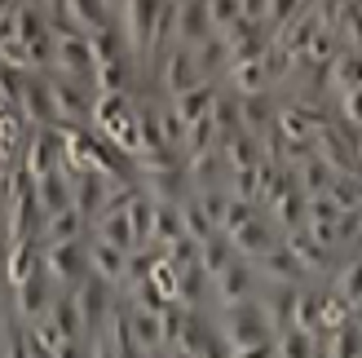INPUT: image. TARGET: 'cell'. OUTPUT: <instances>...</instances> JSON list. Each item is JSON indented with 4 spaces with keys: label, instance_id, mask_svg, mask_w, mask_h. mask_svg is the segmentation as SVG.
<instances>
[{
    "label": "cell",
    "instance_id": "1",
    "mask_svg": "<svg viewBox=\"0 0 362 358\" xmlns=\"http://www.w3.org/2000/svg\"><path fill=\"white\" fill-rule=\"evenodd\" d=\"M208 314H212V328H216V336H221L226 350L274 341V328H269V318L261 314L257 301H247V306H230V310H208Z\"/></svg>",
    "mask_w": 362,
    "mask_h": 358
},
{
    "label": "cell",
    "instance_id": "2",
    "mask_svg": "<svg viewBox=\"0 0 362 358\" xmlns=\"http://www.w3.org/2000/svg\"><path fill=\"white\" fill-rule=\"evenodd\" d=\"M49 76H66V80L93 84V76H98L93 40L80 35V31H71V27H53V71H49Z\"/></svg>",
    "mask_w": 362,
    "mask_h": 358
},
{
    "label": "cell",
    "instance_id": "3",
    "mask_svg": "<svg viewBox=\"0 0 362 358\" xmlns=\"http://www.w3.org/2000/svg\"><path fill=\"white\" fill-rule=\"evenodd\" d=\"M49 93H53V115L58 129H93V106H98V88L66 80V76H49Z\"/></svg>",
    "mask_w": 362,
    "mask_h": 358
},
{
    "label": "cell",
    "instance_id": "4",
    "mask_svg": "<svg viewBox=\"0 0 362 358\" xmlns=\"http://www.w3.org/2000/svg\"><path fill=\"white\" fill-rule=\"evenodd\" d=\"M257 292H261V275H257V265L243 261V257H234L226 270L208 283V310L247 306V301H257Z\"/></svg>",
    "mask_w": 362,
    "mask_h": 358
},
{
    "label": "cell",
    "instance_id": "5",
    "mask_svg": "<svg viewBox=\"0 0 362 358\" xmlns=\"http://www.w3.org/2000/svg\"><path fill=\"white\" fill-rule=\"evenodd\" d=\"M194 84H208V80H199L194 49H181V45H173L164 58H159V67L151 71V93H159V98H177Z\"/></svg>",
    "mask_w": 362,
    "mask_h": 358
},
{
    "label": "cell",
    "instance_id": "6",
    "mask_svg": "<svg viewBox=\"0 0 362 358\" xmlns=\"http://www.w3.org/2000/svg\"><path fill=\"white\" fill-rule=\"evenodd\" d=\"M45 275L53 279L58 292H76L80 283L88 279V243H49L45 248Z\"/></svg>",
    "mask_w": 362,
    "mask_h": 358
},
{
    "label": "cell",
    "instance_id": "7",
    "mask_svg": "<svg viewBox=\"0 0 362 358\" xmlns=\"http://www.w3.org/2000/svg\"><path fill=\"white\" fill-rule=\"evenodd\" d=\"M23 168L40 182V177L66 168V133L62 129H31L27 151H23Z\"/></svg>",
    "mask_w": 362,
    "mask_h": 358
},
{
    "label": "cell",
    "instance_id": "8",
    "mask_svg": "<svg viewBox=\"0 0 362 358\" xmlns=\"http://www.w3.org/2000/svg\"><path fill=\"white\" fill-rule=\"evenodd\" d=\"M76 306H80V318H84V332H106V323H111V314L119 310V292L111 288V283H102L98 275H88L80 288H76Z\"/></svg>",
    "mask_w": 362,
    "mask_h": 358
},
{
    "label": "cell",
    "instance_id": "9",
    "mask_svg": "<svg viewBox=\"0 0 362 358\" xmlns=\"http://www.w3.org/2000/svg\"><path fill=\"white\" fill-rule=\"evenodd\" d=\"M9 292V310L23 318V323H35V318H45L53 310V296H58V288H53V279L40 270L31 275L27 283H18V288H5Z\"/></svg>",
    "mask_w": 362,
    "mask_h": 358
},
{
    "label": "cell",
    "instance_id": "10",
    "mask_svg": "<svg viewBox=\"0 0 362 358\" xmlns=\"http://www.w3.org/2000/svg\"><path fill=\"white\" fill-rule=\"evenodd\" d=\"M18 111L31 129H58V115H53V93H49V76L40 71H27L23 88H18Z\"/></svg>",
    "mask_w": 362,
    "mask_h": 358
},
{
    "label": "cell",
    "instance_id": "11",
    "mask_svg": "<svg viewBox=\"0 0 362 358\" xmlns=\"http://www.w3.org/2000/svg\"><path fill=\"white\" fill-rule=\"evenodd\" d=\"M230 243H234V257H243V261H261L265 253H274V248L283 243V230L265 217V212H257L247 226H239L230 235Z\"/></svg>",
    "mask_w": 362,
    "mask_h": 358
},
{
    "label": "cell",
    "instance_id": "12",
    "mask_svg": "<svg viewBox=\"0 0 362 358\" xmlns=\"http://www.w3.org/2000/svg\"><path fill=\"white\" fill-rule=\"evenodd\" d=\"M283 243L296 253V261L305 265V275H310L314 283H327V279H332V270H336V261H340V257L332 253V248H322L305 226H300V230H287Z\"/></svg>",
    "mask_w": 362,
    "mask_h": 358
},
{
    "label": "cell",
    "instance_id": "13",
    "mask_svg": "<svg viewBox=\"0 0 362 358\" xmlns=\"http://www.w3.org/2000/svg\"><path fill=\"white\" fill-rule=\"evenodd\" d=\"M212 35L208 23V0H177V18H173V45L181 49H199Z\"/></svg>",
    "mask_w": 362,
    "mask_h": 358
},
{
    "label": "cell",
    "instance_id": "14",
    "mask_svg": "<svg viewBox=\"0 0 362 358\" xmlns=\"http://www.w3.org/2000/svg\"><path fill=\"white\" fill-rule=\"evenodd\" d=\"M88 275H98L102 283H111L115 292H124V283H129V253L124 248H111V243H102L88 235Z\"/></svg>",
    "mask_w": 362,
    "mask_h": 358
},
{
    "label": "cell",
    "instance_id": "15",
    "mask_svg": "<svg viewBox=\"0 0 362 358\" xmlns=\"http://www.w3.org/2000/svg\"><path fill=\"white\" fill-rule=\"evenodd\" d=\"M257 265V275H261V283H283V288H300V283H314L310 275H305V265L296 261V253L287 243H279L274 253H265L261 261H252Z\"/></svg>",
    "mask_w": 362,
    "mask_h": 358
},
{
    "label": "cell",
    "instance_id": "16",
    "mask_svg": "<svg viewBox=\"0 0 362 358\" xmlns=\"http://www.w3.org/2000/svg\"><path fill=\"white\" fill-rule=\"evenodd\" d=\"M305 200H310V195H305V190L296 186V177H292V182H287L261 212L287 235V230H300V226H305Z\"/></svg>",
    "mask_w": 362,
    "mask_h": 358
},
{
    "label": "cell",
    "instance_id": "17",
    "mask_svg": "<svg viewBox=\"0 0 362 358\" xmlns=\"http://www.w3.org/2000/svg\"><path fill=\"white\" fill-rule=\"evenodd\" d=\"M124 318H129V336H133V345L141 354H151V358L164 354V328H159L155 310H141L133 301H124Z\"/></svg>",
    "mask_w": 362,
    "mask_h": 358
},
{
    "label": "cell",
    "instance_id": "18",
    "mask_svg": "<svg viewBox=\"0 0 362 358\" xmlns=\"http://www.w3.org/2000/svg\"><path fill=\"white\" fill-rule=\"evenodd\" d=\"M279 120V93H257V98H239V129L252 137H269Z\"/></svg>",
    "mask_w": 362,
    "mask_h": 358
},
{
    "label": "cell",
    "instance_id": "19",
    "mask_svg": "<svg viewBox=\"0 0 362 358\" xmlns=\"http://www.w3.org/2000/svg\"><path fill=\"white\" fill-rule=\"evenodd\" d=\"M322 27H327V23H322V9H318V5H314V9H300L292 23L274 35V45H279L283 53H292V58H300V53L314 45V35H318Z\"/></svg>",
    "mask_w": 362,
    "mask_h": 358
},
{
    "label": "cell",
    "instance_id": "20",
    "mask_svg": "<svg viewBox=\"0 0 362 358\" xmlns=\"http://www.w3.org/2000/svg\"><path fill=\"white\" fill-rule=\"evenodd\" d=\"M230 93H239V98H257V93H274V80H269V67L265 58H252V62H234L226 71V80H221Z\"/></svg>",
    "mask_w": 362,
    "mask_h": 358
},
{
    "label": "cell",
    "instance_id": "21",
    "mask_svg": "<svg viewBox=\"0 0 362 358\" xmlns=\"http://www.w3.org/2000/svg\"><path fill=\"white\" fill-rule=\"evenodd\" d=\"M76 239H88V217L71 204V208H62V212H53V217H45V226H40V243L49 248V243H76Z\"/></svg>",
    "mask_w": 362,
    "mask_h": 358
},
{
    "label": "cell",
    "instance_id": "22",
    "mask_svg": "<svg viewBox=\"0 0 362 358\" xmlns=\"http://www.w3.org/2000/svg\"><path fill=\"white\" fill-rule=\"evenodd\" d=\"M327 288L345 301L349 310H358L362 306V253H349V257H340L336 261V270H332V279H327Z\"/></svg>",
    "mask_w": 362,
    "mask_h": 358
},
{
    "label": "cell",
    "instance_id": "23",
    "mask_svg": "<svg viewBox=\"0 0 362 358\" xmlns=\"http://www.w3.org/2000/svg\"><path fill=\"white\" fill-rule=\"evenodd\" d=\"M45 270V243L40 239H23L13 243L9 253V270H5V288H18V283H27L31 275Z\"/></svg>",
    "mask_w": 362,
    "mask_h": 358
},
{
    "label": "cell",
    "instance_id": "24",
    "mask_svg": "<svg viewBox=\"0 0 362 358\" xmlns=\"http://www.w3.org/2000/svg\"><path fill=\"white\" fill-rule=\"evenodd\" d=\"M216 151H221V159H226V168H230V173H234V168H257L261 159H265V142L239 129V133H230Z\"/></svg>",
    "mask_w": 362,
    "mask_h": 358
},
{
    "label": "cell",
    "instance_id": "25",
    "mask_svg": "<svg viewBox=\"0 0 362 358\" xmlns=\"http://www.w3.org/2000/svg\"><path fill=\"white\" fill-rule=\"evenodd\" d=\"M88 235L111 243V248H124V253H137V239H133V221H129V208L119 212H102V217L88 226Z\"/></svg>",
    "mask_w": 362,
    "mask_h": 358
},
{
    "label": "cell",
    "instance_id": "26",
    "mask_svg": "<svg viewBox=\"0 0 362 358\" xmlns=\"http://www.w3.org/2000/svg\"><path fill=\"white\" fill-rule=\"evenodd\" d=\"M194 67H199V80L221 84L226 71H230V45L221 40V35H208V40L194 49Z\"/></svg>",
    "mask_w": 362,
    "mask_h": 358
},
{
    "label": "cell",
    "instance_id": "27",
    "mask_svg": "<svg viewBox=\"0 0 362 358\" xmlns=\"http://www.w3.org/2000/svg\"><path fill=\"white\" fill-rule=\"evenodd\" d=\"M274 358H322V336L292 323L274 332Z\"/></svg>",
    "mask_w": 362,
    "mask_h": 358
},
{
    "label": "cell",
    "instance_id": "28",
    "mask_svg": "<svg viewBox=\"0 0 362 358\" xmlns=\"http://www.w3.org/2000/svg\"><path fill=\"white\" fill-rule=\"evenodd\" d=\"M292 177H296V186L305 190V195H327L332 190V182H336V168L327 164L322 155H305L300 164H292Z\"/></svg>",
    "mask_w": 362,
    "mask_h": 358
},
{
    "label": "cell",
    "instance_id": "29",
    "mask_svg": "<svg viewBox=\"0 0 362 358\" xmlns=\"http://www.w3.org/2000/svg\"><path fill=\"white\" fill-rule=\"evenodd\" d=\"M216 93H221V84H194V88H186V93H177V98H168L173 102V111L186 120V129L194 120H204V115H212V102H216Z\"/></svg>",
    "mask_w": 362,
    "mask_h": 358
},
{
    "label": "cell",
    "instance_id": "30",
    "mask_svg": "<svg viewBox=\"0 0 362 358\" xmlns=\"http://www.w3.org/2000/svg\"><path fill=\"white\" fill-rule=\"evenodd\" d=\"M35 204H40L45 217H53V212L71 208V173H66V168H58V173L40 177V182H35Z\"/></svg>",
    "mask_w": 362,
    "mask_h": 358
},
{
    "label": "cell",
    "instance_id": "31",
    "mask_svg": "<svg viewBox=\"0 0 362 358\" xmlns=\"http://www.w3.org/2000/svg\"><path fill=\"white\" fill-rule=\"evenodd\" d=\"M186 235V226H181V204H168V200H155V230H151V248L164 253L168 243H177Z\"/></svg>",
    "mask_w": 362,
    "mask_h": 358
},
{
    "label": "cell",
    "instance_id": "32",
    "mask_svg": "<svg viewBox=\"0 0 362 358\" xmlns=\"http://www.w3.org/2000/svg\"><path fill=\"white\" fill-rule=\"evenodd\" d=\"M322 292H327V283H305L296 292V318H292L296 328L318 332V336H322Z\"/></svg>",
    "mask_w": 362,
    "mask_h": 358
},
{
    "label": "cell",
    "instance_id": "33",
    "mask_svg": "<svg viewBox=\"0 0 362 358\" xmlns=\"http://www.w3.org/2000/svg\"><path fill=\"white\" fill-rule=\"evenodd\" d=\"M49 318L58 323V332L66 336V341H88V332H84V318H80V306H76V292H58L53 296V310Z\"/></svg>",
    "mask_w": 362,
    "mask_h": 358
},
{
    "label": "cell",
    "instance_id": "34",
    "mask_svg": "<svg viewBox=\"0 0 362 358\" xmlns=\"http://www.w3.org/2000/svg\"><path fill=\"white\" fill-rule=\"evenodd\" d=\"M230 261H234V243H230V235H221V230L199 243V270H204L208 279H216Z\"/></svg>",
    "mask_w": 362,
    "mask_h": 358
},
{
    "label": "cell",
    "instance_id": "35",
    "mask_svg": "<svg viewBox=\"0 0 362 358\" xmlns=\"http://www.w3.org/2000/svg\"><path fill=\"white\" fill-rule=\"evenodd\" d=\"M129 221H133V239L137 248H151V230H155V200L137 186V195L129 200Z\"/></svg>",
    "mask_w": 362,
    "mask_h": 358
},
{
    "label": "cell",
    "instance_id": "36",
    "mask_svg": "<svg viewBox=\"0 0 362 358\" xmlns=\"http://www.w3.org/2000/svg\"><path fill=\"white\" fill-rule=\"evenodd\" d=\"M358 354H362V332L354 323L322 336V358H358Z\"/></svg>",
    "mask_w": 362,
    "mask_h": 358
},
{
    "label": "cell",
    "instance_id": "37",
    "mask_svg": "<svg viewBox=\"0 0 362 358\" xmlns=\"http://www.w3.org/2000/svg\"><path fill=\"white\" fill-rule=\"evenodd\" d=\"M181 226H186V235H190L194 243H204L208 235H216V226L208 221V212L199 208L194 195H186V200H181Z\"/></svg>",
    "mask_w": 362,
    "mask_h": 358
},
{
    "label": "cell",
    "instance_id": "38",
    "mask_svg": "<svg viewBox=\"0 0 362 358\" xmlns=\"http://www.w3.org/2000/svg\"><path fill=\"white\" fill-rule=\"evenodd\" d=\"M190 195L199 200V208L208 212V221H212L216 230H221L226 212H230V200H234V195H230V186H208V190H190Z\"/></svg>",
    "mask_w": 362,
    "mask_h": 358
},
{
    "label": "cell",
    "instance_id": "39",
    "mask_svg": "<svg viewBox=\"0 0 362 358\" xmlns=\"http://www.w3.org/2000/svg\"><path fill=\"white\" fill-rule=\"evenodd\" d=\"M208 23H212V35H226L243 23V5L239 0H208Z\"/></svg>",
    "mask_w": 362,
    "mask_h": 358
},
{
    "label": "cell",
    "instance_id": "40",
    "mask_svg": "<svg viewBox=\"0 0 362 358\" xmlns=\"http://www.w3.org/2000/svg\"><path fill=\"white\" fill-rule=\"evenodd\" d=\"M300 9H305L300 0H265V23H261V27H265L269 35H279V31H283L287 23H292V18H296Z\"/></svg>",
    "mask_w": 362,
    "mask_h": 358
},
{
    "label": "cell",
    "instance_id": "41",
    "mask_svg": "<svg viewBox=\"0 0 362 358\" xmlns=\"http://www.w3.org/2000/svg\"><path fill=\"white\" fill-rule=\"evenodd\" d=\"M257 204H252V200H239V195H234V200H230V212H226V221H221V235H234V230H239V226H247L252 217H257Z\"/></svg>",
    "mask_w": 362,
    "mask_h": 358
},
{
    "label": "cell",
    "instance_id": "42",
    "mask_svg": "<svg viewBox=\"0 0 362 358\" xmlns=\"http://www.w3.org/2000/svg\"><path fill=\"white\" fill-rule=\"evenodd\" d=\"M88 358H119L106 332H93V336H88Z\"/></svg>",
    "mask_w": 362,
    "mask_h": 358
},
{
    "label": "cell",
    "instance_id": "43",
    "mask_svg": "<svg viewBox=\"0 0 362 358\" xmlns=\"http://www.w3.org/2000/svg\"><path fill=\"white\" fill-rule=\"evenodd\" d=\"M230 358H274V341H257V345H239V350H230Z\"/></svg>",
    "mask_w": 362,
    "mask_h": 358
},
{
    "label": "cell",
    "instance_id": "44",
    "mask_svg": "<svg viewBox=\"0 0 362 358\" xmlns=\"http://www.w3.org/2000/svg\"><path fill=\"white\" fill-rule=\"evenodd\" d=\"M247 23H265V0H239Z\"/></svg>",
    "mask_w": 362,
    "mask_h": 358
},
{
    "label": "cell",
    "instance_id": "45",
    "mask_svg": "<svg viewBox=\"0 0 362 358\" xmlns=\"http://www.w3.org/2000/svg\"><path fill=\"white\" fill-rule=\"evenodd\" d=\"M9 253H13V243H9V235L0 230V288H5V270H9Z\"/></svg>",
    "mask_w": 362,
    "mask_h": 358
},
{
    "label": "cell",
    "instance_id": "46",
    "mask_svg": "<svg viewBox=\"0 0 362 358\" xmlns=\"http://www.w3.org/2000/svg\"><path fill=\"white\" fill-rule=\"evenodd\" d=\"M102 9H106V18H111V23H119L124 9H129V0H102Z\"/></svg>",
    "mask_w": 362,
    "mask_h": 358
},
{
    "label": "cell",
    "instance_id": "47",
    "mask_svg": "<svg viewBox=\"0 0 362 358\" xmlns=\"http://www.w3.org/2000/svg\"><path fill=\"white\" fill-rule=\"evenodd\" d=\"M349 323H354V328H358V332H362V306H358V310H354V314H349Z\"/></svg>",
    "mask_w": 362,
    "mask_h": 358
},
{
    "label": "cell",
    "instance_id": "48",
    "mask_svg": "<svg viewBox=\"0 0 362 358\" xmlns=\"http://www.w3.org/2000/svg\"><path fill=\"white\" fill-rule=\"evenodd\" d=\"M0 358H5V328H0Z\"/></svg>",
    "mask_w": 362,
    "mask_h": 358
},
{
    "label": "cell",
    "instance_id": "49",
    "mask_svg": "<svg viewBox=\"0 0 362 358\" xmlns=\"http://www.w3.org/2000/svg\"><path fill=\"white\" fill-rule=\"evenodd\" d=\"M358 358H362V354H358Z\"/></svg>",
    "mask_w": 362,
    "mask_h": 358
}]
</instances>
